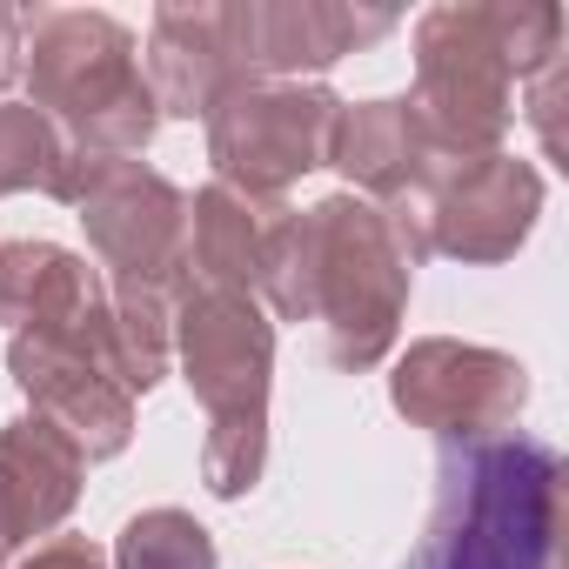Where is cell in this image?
<instances>
[{"label": "cell", "instance_id": "obj_1", "mask_svg": "<svg viewBox=\"0 0 569 569\" xmlns=\"http://www.w3.org/2000/svg\"><path fill=\"white\" fill-rule=\"evenodd\" d=\"M409 281L416 268L402 261L382 208L342 188L316 208H289L268 228L254 302L274 322H322L329 362L362 376L382 369L402 336Z\"/></svg>", "mask_w": 569, "mask_h": 569}, {"label": "cell", "instance_id": "obj_2", "mask_svg": "<svg viewBox=\"0 0 569 569\" xmlns=\"http://www.w3.org/2000/svg\"><path fill=\"white\" fill-rule=\"evenodd\" d=\"M569 476L536 436L469 442L436 476V516L409 569H562Z\"/></svg>", "mask_w": 569, "mask_h": 569}, {"label": "cell", "instance_id": "obj_3", "mask_svg": "<svg viewBox=\"0 0 569 569\" xmlns=\"http://www.w3.org/2000/svg\"><path fill=\"white\" fill-rule=\"evenodd\" d=\"M28 108H41L68 148L141 154L161 128V101L141 74V48L94 8H21Z\"/></svg>", "mask_w": 569, "mask_h": 569}, {"label": "cell", "instance_id": "obj_4", "mask_svg": "<svg viewBox=\"0 0 569 569\" xmlns=\"http://www.w3.org/2000/svg\"><path fill=\"white\" fill-rule=\"evenodd\" d=\"M54 201L74 208L88 228V248L108 281H148V289H181V234H188V194L154 174L141 154H88L68 148L54 168Z\"/></svg>", "mask_w": 569, "mask_h": 569}, {"label": "cell", "instance_id": "obj_5", "mask_svg": "<svg viewBox=\"0 0 569 569\" xmlns=\"http://www.w3.org/2000/svg\"><path fill=\"white\" fill-rule=\"evenodd\" d=\"M409 101L449 161L502 148V134L516 128V74L496 41V0H442L416 21Z\"/></svg>", "mask_w": 569, "mask_h": 569}, {"label": "cell", "instance_id": "obj_6", "mask_svg": "<svg viewBox=\"0 0 569 569\" xmlns=\"http://www.w3.org/2000/svg\"><path fill=\"white\" fill-rule=\"evenodd\" d=\"M342 94L322 81H241L208 114V168L248 201H281L302 174L329 168Z\"/></svg>", "mask_w": 569, "mask_h": 569}, {"label": "cell", "instance_id": "obj_7", "mask_svg": "<svg viewBox=\"0 0 569 569\" xmlns=\"http://www.w3.org/2000/svg\"><path fill=\"white\" fill-rule=\"evenodd\" d=\"M389 402L409 429H429L469 449V442H496L516 429V416L529 409V369L482 342L422 336L396 356Z\"/></svg>", "mask_w": 569, "mask_h": 569}, {"label": "cell", "instance_id": "obj_8", "mask_svg": "<svg viewBox=\"0 0 569 569\" xmlns=\"http://www.w3.org/2000/svg\"><path fill=\"white\" fill-rule=\"evenodd\" d=\"M174 362L208 422H268L274 382V322L241 289H174Z\"/></svg>", "mask_w": 569, "mask_h": 569}, {"label": "cell", "instance_id": "obj_9", "mask_svg": "<svg viewBox=\"0 0 569 569\" xmlns=\"http://www.w3.org/2000/svg\"><path fill=\"white\" fill-rule=\"evenodd\" d=\"M422 214H429V254H449L462 268H496L536 234L542 174H536V161H522L509 148L462 154L422 181Z\"/></svg>", "mask_w": 569, "mask_h": 569}, {"label": "cell", "instance_id": "obj_10", "mask_svg": "<svg viewBox=\"0 0 569 569\" xmlns=\"http://www.w3.org/2000/svg\"><path fill=\"white\" fill-rule=\"evenodd\" d=\"M396 8H349V0H228V48L241 81H302L396 34Z\"/></svg>", "mask_w": 569, "mask_h": 569}, {"label": "cell", "instance_id": "obj_11", "mask_svg": "<svg viewBox=\"0 0 569 569\" xmlns=\"http://www.w3.org/2000/svg\"><path fill=\"white\" fill-rule=\"evenodd\" d=\"M8 376L28 396V416L54 422L81 462H114L134 442V396H121L101 362L68 336H14L8 342Z\"/></svg>", "mask_w": 569, "mask_h": 569}, {"label": "cell", "instance_id": "obj_12", "mask_svg": "<svg viewBox=\"0 0 569 569\" xmlns=\"http://www.w3.org/2000/svg\"><path fill=\"white\" fill-rule=\"evenodd\" d=\"M148 88L161 101V121H208L221 94L241 88V61L228 48V0H168L148 21Z\"/></svg>", "mask_w": 569, "mask_h": 569}, {"label": "cell", "instance_id": "obj_13", "mask_svg": "<svg viewBox=\"0 0 569 569\" xmlns=\"http://www.w3.org/2000/svg\"><path fill=\"white\" fill-rule=\"evenodd\" d=\"M449 154L429 141L422 114L409 94H382V101H342L336 128H329V168L349 181V194L362 201H396L416 194Z\"/></svg>", "mask_w": 569, "mask_h": 569}, {"label": "cell", "instance_id": "obj_14", "mask_svg": "<svg viewBox=\"0 0 569 569\" xmlns=\"http://www.w3.org/2000/svg\"><path fill=\"white\" fill-rule=\"evenodd\" d=\"M81 482H88V462L54 422L41 416L0 422V529H8L14 549L34 536H54L74 516Z\"/></svg>", "mask_w": 569, "mask_h": 569}, {"label": "cell", "instance_id": "obj_15", "mask_svg": "<svg viewBox=\"0 0 569 569\" xmlns=\"http://www.w3.org/2000/svg\"><path fill=\"white\" fill-rule=\"evenodd\" d=\"M74 342L101 362V376L121 396H148L174 362V296L148 289V281H108L101 302L74 322Z\"/></svg>", "mask_w": 569, "mask_h": 569}, {"label": "cell", "instance_id": "obj_16", "mask_svg": "<svg viewBox=\"0 0 569 569\" xmlns=\"http://www.w3.org/2000/svg\"><path fill=\"white\" fill-rule=\"evenodd\" d=\"M101 289V268L61 241H0V322L14 336H68Z\"/></svg>", "mask_w": 569, "mask_h": 569}, {"label": "cell", "instance_id": "obj_17", "mask_svg": "<svg viewBox=\"0 0 569 569\" xmlns=\"http://www.w3.org/2000/svg\"><path fill=\"white\" fill-rule=\"evenodd\" d=\"M289 214V201H248L221 181L188 194V234H181V281L201 289H241L254 296L268 228Z\"/></svg>", "mask_w": 569, "mask_h": 569}, {"label": "cell", "instance_id": "obj_18", "mask_svg": "<svg viewBox=\"0 0 569 569\" xmlns=\"http://www.w3.org/2000/svg\"><path fill=\"white\" fill-rule=\"evenodd\" d=\"M114 569H221L214 536L188 509H141L114 536Z\"/></svg>", "mask_w": 569, "mask_h": 569}, {"label": "cell", "instance_id": "obj_19", "mask_svg": "<svg viewBox=\"0 0 569 569\" xmlns=\"http://www.w3.org/2000/svg\"><path fill=\"white\" fill-rule=\"evenodd\" d=\"M68 141L61 128L28 108V101H0V194H28V188H54V168H61Z\"/></svg>", "mask_w": 569, "mask_h": 569}, {"label": "cell", "instance_id": "obj_20", "mask_svg": "<svg viewBox=\"0 0 569 569\" xmlns=\"http://www.w3.org/2000/svg\"><path fill=\"white\" fill-rule=\"evenodd\" d=\"M268 469V422H208L201 442V482L221 502H241Z\"/></svg>", "mask_w": 569, "mask_h": 569}, {"label": "cell", "instance_id": "obj_21", "mask_svg": "<svg viewBox=\"0 0 569 569\" xmlns=\"http://www.w3.org/2000/svg\"><path fill=\"white\" fill-rule=\"evenodd\" d=\"M14 569H108V549L94 536H48L34 542V556H21Z\"/></svg>", "mask_w": 569, "mask_h": 569}, {"label": "cell", "instance_id": "obj_22", "mask_svg": "<svg viewBox=\"0 0 569 569\" xmlns=\"http://www.w3.org/2000/svg\"><path fill=\"white\" fill-rule=\"evenodd\" d=\"M21 81V8H0V94Z\"/></svg>", "mask_w": 569, "mask_h": 569}, {"label": "cell", "instance_id": "obj_23", "mask_svg": "<svg viewBox=\"0 0 569 569\" xmlns=\"http://www.w3.org/2000/svg\"><path fill=\"white\" fill-rule=\"evenodd\" d=\"M8 556H14V542H8V529H0V569H8Z\"/></svg>", "mask_w": 569, "mask_h": 569}]
</instances>
